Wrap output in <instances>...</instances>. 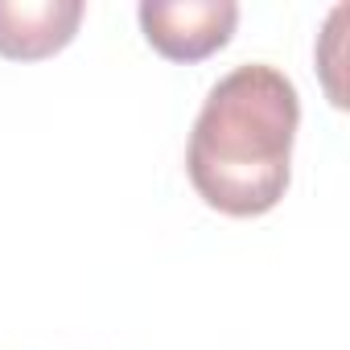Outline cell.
<instances>
[{
  "label": "cell",
  "instance_id": "1",
  "mask_svg": "<svg viewBox=\"0 0 350 350\" xmlns=\"http://www.w3.org/2000/svg\"><path fill=\"white\" fill-rule=\"evenodd\" d=\"M297 128L301 99L284 70L268 62L227 70L190 128V186L227 219H260L276 211L293 182Z\"/></svg>",
  "mask_w": 350,
  "mask_h": 350
},
{
  "label": "cell",
  "instance_id": "2",
  "mask_svg": "<svg viewBox=\"0 0 350 350\" xmlns=\"http://www.w3.org/2000/svg\"><path fill=\"white\" fill-rule=\"evenodd\" d=\"M144 42L169 58V62H202L219 54L235 25H239V5L235 0H144L136 9Z\"/></svg>",
  "mask_w": 350,
  "mask_h": 350
},
{
  "label": "cell",
  "instance_id": "3",
  "mask_svg": "<svg viewBox=\"0 0 350 350\" xmlns=\"http://www.w3.org/2000/svg\"><path fill=\"white\" fill-rule=\"evenodd\" d=\"M83 0H0V58L42 62L62 54L79 25Z\"/></svg>",
  "mask_w": 350,
  "mask_h": 350
}]
</instances>
